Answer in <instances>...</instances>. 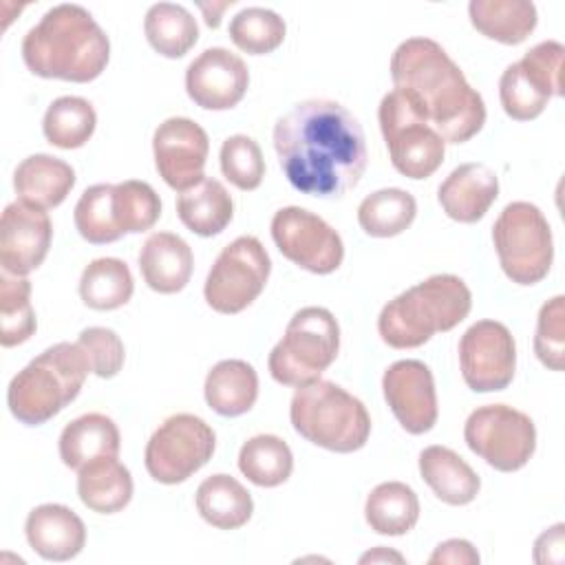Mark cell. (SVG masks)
Masks as SVG:
<instances>
[{"label":"cell","instance_id":"ac0fdd59","mask_svg":"<svg viewBox=\"0 0 565 565\" xmlns=\"http://www.w3.org/2000/svg\"><path fill=\"white\" fill-rule=\"evenodd\" d=\"M53 225L42 207L13 201L0 218V265L4 274L26 276L38 269L51 247Z\"/></svg>","mask_w":565,"mask_h":565},{"label":"cell","instance_id":"ab89813d","mask_svg":"<svg viewBox=\"0 0 565 565\" xmlns=\"http://www.w3.org/2000/svg\"><path fill=\"white\" fill-rule=\"evenodd\" d=\"M563 55L565 46L556 40H545L532 46L516 64L525 79L545 97L563 95Z\"/></svg>","mask_w":565,"mask_h":565},{"label":"cell","instance_id":"74e56055","mask_svg":"<svg viewBox=\"0 0 565 565\" xmlns=\"http://www.w3.org/2000/svg\"><path fill=\"white\" fill-rule=\"evenodd\" d=\"M287 33L285 20L265 7H247L230 20L232 42L249 55H267L276 51Z\"/></svg>","mask_w":565,"mask_h":565},{"label":"cell","instance_id":"60d3db41","mask_svg":"<svg viewBox=\"0 0 565 565\" xmlns=\"http://www.w3.org/2000/svg\"><path fill=\"white\" fill-rule=\"evenodd\" d=\"M534 353L543 366L563 371L565 366V298L554 296L547 300L536 320Z\"/></svg>","mask_w":565,"mask_h":565},{"label":"cell","instance_id":"4316f807","mask_svg":"<svg viewBox=\"0 0 565 565\" xmlns=\"http://www.w3.org/2000/svg\"><path fill=\"white\" fill-rule=\"evenodd\" d=\"M130 470L117 461V457L97 459L77 470L79 501L99 514H115L124 510L132 499Z\"/></svg>","mask_w":565,"mask_h":565},{"label":"cell","instance_id":"5bb4252c","mask_svg":"<svg viewBox=\"0 0 565 565\" xmlns=\"http://www.w3.org/2000/svg\"><path fill=\"white\" fill-rule=\"evenodd\" d=\"M271 238L287 260L318 276L335 271L344 258L340 234L324 218L298 205L274 214Z\"/></svg>","mask_w":565,"mask_h":565},{"label":"cell","instance_id":"e575fe53","mask_svg":"<svg viewBox=\"0 0 565 565\" xmlns=\"http://www.w3.org/2000/svg\"><path fill=\"white\" fill-rule=\"evenodd\" d=\"M97 115L88 99L77 95H64L51 102L42 119V132L46 141L62 150L82 148L95 132Z\"/></svg>","mask_w":565,"mask_h":565},{"label":"cell","instance_id":"44dd1931","mask_svg":"<svg viewBox=\"0 0 565 565\" xmlns=\"http://www.w3.org/2000/svg\"><path fill=\"white\" fill-rule=\"evenodd\" d=\"M499 196V179L486 163H461L439 185L437 199L448 218L477 223Z\"/></svg>","mask_w":565,"mask_h":565},{"label":"cell","instance_id":"d6a6232c","mask_svg":"<svg viewBox=\"0 0 565 565\" xmlns=\"http://www.w3.org/2000/svg\"><path fill=\"white\" fill-rule=\"evenodd\" d=\"M135 291V280L121 258H95L79 278V298L95 311H113L124 307Z\"/></svg>","mask_w":565,"mask_h":565},{"label":"cell","instance_id":"9a60e30c","mask_svg":"<svg viewBox=\"0 0 565 565\" xmlns=\"http://www.w3.org/2000/svg\"><path fill=\"white\" fill-rule=\"evenodd\" d=\"M461 377L475 393L510 386L516 371V344L510 329L497 320H479L459 340Z\"/></svg>","mask_w":565,"mask_h":565},{"label":"cell","instance_id":"7402d4cb","mask_svg":"<svg viewBox=\"0 0 565 565\" xmlns=\"http://www.w3.org/2000/svg\"><path fill=\"white\" fill-rule=\"evenodd\" d=\"M139 269L152 291L177 294L190 282L194 254L181 236L154 232L139 249Z\"/></svg>","mask_w":565,"mask_h":565},{"label":"cell","instance_id":"f35d334b","mask_svg":"<svg viewBox=\"0 0 565 565\" xmlns=\"http://www.w3.org/2000/svg\"><path fill=\"white\" fill-rule=\"evenodd\" d=\"M221 172L238 190H256L265 177L260 146L247 135H232L221 146Z\"/></svg>","mask_w":565,"mask_h":565},{"label":"cell","instance_id":"cb8c5ba5","mask_svg":"<svg viewBox=\"0 0 565 565\" xmlns=\"http://www.w3.org/2000/svg\"><path fill=\"white\" fill-rule=\"evenodd\" d=\"M75 185V170L51 154H31L13 172V190L20 201L35 207H57Z\"/></svg>","mask_w":565,"mask_h":565},{"label":"cell","instance_id":"6da1fadb","mask_svg":"<svg viewBox=\"0 0 565 565\" xmlns=\"http://www.w3.org/2000/svg\"><path fill=\"white\" fill-rule=\"evenodd\" d=\"M274 148L287 181L318 199L344 196L369 161L358 117L331 99L298 102L276 121Z\"/></svg>","mask_w":565,"mask_h":565},{"label":"cell","instance_id":"4fadbf2b","mask_svg":"<svg viewBox=\"0 0 565 565\" xmlns=\"http://www.w3.org/2000/svg\"><path fill=\"white\" fill-rule=\"evenodd\" d=\"M271 271L267 249L256 236H238L221 249L203 287L205 302L218 313H241L265 289Z\"/></svg>","mask_w":565,"mask_h":565},{"label":"cell","instance_id":"52a82bcc","mask_svg":"<svg viewBox=\"0 0 565 565\" xmlns=\"http://www.w3.org/2000/svg\"><path fill=\"white\" fill-rule=\"evenodd\" d=\"M159 216V194L150 183L137 179L86 188L73 212L79 236L93 245H106L124 234L146 232Z\"/></svg>","mask_w":565,"mask_h":565},{"label":"cell","instance_id":"7a4b0ae2","mask_svg":"<svg viewBox=\"0 0 565 565\" xmlns=\"http://www.w3.org/2000/svg\"><path fill=\"white\" fill-rule=\"evenodd\" d=\"M391 79L446 143H463L486 124L483 97L430 38H408L393 51Z\"/></svg>","mask_w":565,"mask_h":565},{"label":"cell","instance_id":"b9f144b4","mask_svg":"<svg viewBox=\"0 0 565 565\" xmlns=\"http://www.w3.org/2000/svg\"><path fill=\"white\" fill-rule=\"evenodd\" d=\"M499 99H501V106L505 110L508 117L516 119V121H530V119H536L550 97H545L541 90H536L523 75V71L519 68V64H510L503 73H501V79H499Z\"/></svg>","mask_w":565,"mask_h":565},{"label":"cell","instance_id":"9c48e42d","mask_svg":"<svg viewBox=\"0 0 565 565\" xmlns=\"http://www.w3.org/2000/svg\"><path fill=\"white\" fill-rule=\"evenodd\" d=\"M492 243L501 269L512 282L536 285L547 276L554 241L545 214L534 203H508L492 225Z\"/></svg>","mask_w":565,"mask_h":565},{"label":"cell","instance_id":"ee69618b","mask_svg":"<svg viewBox=\"0 0 565 565\" xmlns=\"http://www.w3.org/2000/svg\"><path fill=\"white\" fill-rule=\"evenodd\" d=\"M430 565L435 563H452V565H475L479 563V554L466 539H448L435 547V552L428 558Z\"/></svg>","mask_w":565,"mask_h":565},{"label":"cell","instance_id":"2e32d148","mask_svg":"<svg viewBox=\"0 0 565 565\" xmlns=\"http://www.w3.org/2000/svg\"><path fill=\"white\" fill-rule=\"evenodd\" d=\"M152 152L159 177L172 190L185 192L205 177L203 170L210 139L196 121L188 117H170L157 126Z\"/></svg>","mask_w":565,"mask_h":565},{"label":"cell","instance_id":"e0dca14e","mask_svg":"<svg viewBox=\"0 0 565 565\" xmlns=\"http://www.w3.org/2000/svg\"><path fill=\"white\" fill-rule=\"evenodd\" d=\"M382 391L399 426L424 435L437 424V393L430 369L419 360H397L382 375Z\"/></svg>","mask_w":565,"mask_h":565},{"label":"cell","instance_id":"7bdbcfd3","mask_svg":"<svg viewBox=\"0 0 565 565\" xmlns=\"http://www.w3.org/2000/svg\"><path fill=\"white\" fill-rule=\"evenodd\" d=\"M77 347L84 351L90 373H95L97 377H115L124 366V342L113 329L88 327L79 333Z\"/></svg>","mask_w":565,"mask_h":565},{"label":"cell","instance_id":"8fae6325","mask_svg":"<svg viewBox=\"0 0 565 565\" xmlns=\"http://www.w3.org/2000/svg\"><path fill=\"white\" fill-rule=\"evenodd\" d=\"M468 448L499 472L521 470L536 450V428L530 415L508 404L475 408L463 424Z\"/></svg>","mask_w":565,"mask_h":565},{"label":"cell","instance_id":"4dcf8cb0","mask_svg":"<svg viewBox=\"0 0 565 565\" xmlns=\"http://www.w3.org/2000/svg\"><path fill=\"white\" fill-rule=\"evenodd\" d=\"M364 516L373 532L402 536L417 525L419 499L411 486L402 481H384L366 497Z\"/></svg>","mask_w":565,"mask_h":565},{"label":"cell","instance_id":"ba28073f","mask_svg":"<svg viewBox=\"0 0 565 565\" xmlns=\"http://www.w3.org/2000/svg\"><path fill=\"white\" fill-rule=\"evenodd\" d=\"M340 351V327L324 307H305L287 322L282 340L269 353V373L282 386L320 380Z\"/></svg>","mask_w":565,"mask_h":565},{"label":"cell","instance_id":"f1b7e54d","mask_svg":"<svg viewBox=\"0 0 565 565\" xmlns=\"http://www.w3.org/2000/svg\"><path fill=\"white\" fill-rule=\"evenodd\" d=\"M472 26L501 44H521L536 29V7L527 0H472L468 4Z\"/></svg>","mask_w":565,"mask_h":565},{"label":"cell","instance_id":"277c9868","mask_svg":"<svg viewBox=\"0 0 565 565\" xmlns=\"http://www.w3.org/2000/svg\"><path fill=\"white\" fill-rule=\"evenodd\" d=\"M470 307L472 294L459 276L435 274L388 300L377 316V331L393 349H417L435 333L455 329Z\"/></svg>","mask_w":565,"mask_h":565},{"label":"cell","instance_id":"d6986e66","mask_svg":"<svg viewBox=\"0 0 565 565\" xmlns=\"http://www.w3.org/2000/svg\"><path fill=\"white\" fill-rule=\"evenodd\" d=\"M249 71L245 62L223 49H205L185 68L188 97L205 110H230L247 93Z\"/></svg>","mask_w":565,"mask_h":565},{"label":"cell","instance_id":"f6af8a7d","mask_svg":"<svg viewBox=\"0 0 565 565\" xmlns=\"http://www.w3.org/2000/svg\"><path fill=\"white\" fill-rule=\"evenodd\" d=\"M563 523L552 525L550 530H545L536 543H534V561L536 563H561L563 561Z\"/></svg>","mask_w":565,"mask_h":565},{"label":"cell","instance_id":"7dc6e473","mask_svg":"<svg viewBox=\"0 0 565 565\" xmlns=\"http://www.w3.org/2000/svg\"><path fill=\"white\" fill-rule=\"evenodd\" d=\"M380 561H395V563H404V556L393 552V550H386V547H375L371 552H366L364 556H360V563H380Z\"/></svg>","mask_w":565,"mask_h":565},{"label":"cell","instance_id":"d4e9b609","mask_svg":"<svg viewBox=\"0 0 565 565\" xmlns=\"http://www.w3.org/2000/svg\"><path fill=\"white\" fill-rule=\"evenodd\" d=\"M419 475L448 505H466L475 501L481 488L479 475L455 450L446 446H428L419 452Z\"/></svg>","mask_w":565,"mask_h":565},{"label":"cell","instance_id":"30bf717a","mask_svg":"<svg viewBox=\"0 0 565 565\" xmlns=\"http://www.w3.org/2000/svg\"><path fill=\"white\" fill-rule=\"evenodd\" d=\"M380 130L393 168L408 179H428L444 163L446 141L415 110L408 97L393 88L380 102Z\"/></svg>","mask_w":565,"mask_h":565},{"label":"cell","instance_id":"3957f363","mask_svg":"<svg viewBox=\"0 0 565 565\" xmlns=\"http://www.w3.org/2000/svg\"><path fill=\"white\" fill-rule=\"evenodd\" d=\"M110 57V42L79 4H55L22 40L26 68L44 79L86 84L97 79Z\"/></svg>","mask_w":565,"mask_h":565},{"label":"cell","instance_id":"603a6c76","mask_svg":"<svg viewBox=\"0 0 565 565\" xmlns=\"http://www.w3.org/2000/svg\"><path fill=\"white\" fill-rule=\"evenodd\" d=\"M60 459L79 470L97 459L117 457L121 437L117 424L104 413H86L68 422L60 433Z\"/></svg>","mask_w":565,"mask_h":565},{"label":"cell","instance_id":"1f68e13d","mask_svg":"<svg viewBox=\"0 0 565 565\" xmlns=\"http://www.w3.org/2000/svg\"><path fill=\"white\" fill-rule=\"evenodd\" d=\"M143 33L148 44L163 57H183L199 40L194 15L174 2H157L146 11Z\"/></svg>","mask_w":565,"mask_h":565},{"label":"cell","instance_id":"836d02e7","mask_svg":"<svg viewBox=\"0 0 565 565\" xmlns=\"http://www.w3.org/2000/svg\"><path fill=\"white\" fill-rule=\"evenodd\" d=\"M417 216V201L402 188H384L362 199L358 207L360 227L373 238H391L411 227Z\"/></svg>","mask_w":565,"mask_h":565},{"label":"cell","instance_id":"5b68a950","mask_svg":"<svg viewBox=\"0 0 565 565\" xmlns=\"http://www.w3.org/2000/svg\"><path fill=\"white\" fill-rule=\"evenodd\" d=\"M88 373V360L77 342L49 347L11 377L7 388L11 415L26 426L46 424L79 395Z\"/></svg>","mask_w":565,"mask_h":565},{"label":"cell","instance_id":"d590c367","mask_svg":"<svg viewBox=\"0 0 565 565\" xmlns=\"http://www.w3.org/2000/svg\"><path fill=\"white\" fill-rule=\"evenodd\" d=\"M238 470L260 488H276L291 477L294 455L276 435H254L238 452Z\"/></svg>","mask_w":565,"mask_h":565},{"label":"cell","instance_id":"ffe728a7","mask_svg":"<svg viewBox=\"0 0 565 565\" xmlns=\"http://www.w3.org/2000/svg\"><path fill=\"white\" fill-rule=\"evenodd\" d=\"M24 534L35 554L44 561H71L86 543L84 521L62 503L35 505L26 521Z\"/></svg>","mask_w":565,"mask_h":565},{"label":"cell","instance_id":"f546056e","mask_svg":"<svg viewBox=\"0 0 565 565\" xmlns=\"http://www.w3.org/2000/svg\"><path fill=\"white\" fill-rule=\"evenodd\" d=\"M177 214L190 232L199 236H214L230 225L234 203L221 181L203 177L196 185L177 196Z\"/></svg>","mask_w":565,"mask_h":565},{"label":"cell","instance_id":"bcb514c9","mask_svg":"<svg viewBox=\"0 0 565 565\" xmlns=\"http://www.w3.org/2000/svg\"><path fill=\"white\" fill-rule=\"evenodd\" d=\"M234 0H225V2H212V4H207V2H196L199 4V9L205 13V24L207 26H212V29H216L218 24H221V11L223 9H227L230 4H232Z\"/></svg>","mask_w":565,"mask_h":565},{"label":"cell","instance_id":"83f0119b","mask_svg":"<svg viewBox=\"0 0 565 565\" xmlns=\"http://www.w3.org/2000/svg\"><path fill=\"white\" fill-rule=\"evenodd\" d=\"M196 510L205 523L218 530L243 527L254 512V501L247 488L232 475H212L196 488Z\"/></svg>","mask_w":565,"mask_h":565},{"label":"cell","instance_id":"7c38bea8","mask_svg":"<svg viewBox=\"0 0 565 565\" xmlns=\"http://www.w3.org/2000/svg\"><path fill=\"white\" fill-rule=\"evenodd\" d=\"M216 435L212 426L192 415H170L148 439L143 463L148 475L166 486L183 483L214 455Z\"/></svg>","mask_w":565,"mask_h":565},{"label":"cell","instance_id":"8992f818","mask_svg":"<svg viewBox=\"0 0 565 565\" xmlns=\"http://www.w3.org/2000/svg\"><path fill=\"white\" fill-rule=\"evenodd\" d=\"M289 417L300 437L331 452H355L371 435L366 406L329 380L298 386L291 397Z\"/></svg>","mask_w":565,"mask_h":565},{"label":"cell","instance_id":"8d00e7d4","mask_svg":"<svg viewBox=\"0 0 565 565\" xmlns=\"http://www.w3.org/2000/svg\"><path fill=\"white\" fill-rule=\"evenodd\" d=\"M35 311L31 307V282L24 276H0V344L15 347L35 333Z\"/></svg>","mask_w":565,"mask_h":565},{"label":"cell","instance_id":"484cf974","mask_svg":"<svg viewBox=\"0 0 565 565\" xmlns=\"http://www.w3.org/2000/svg\"><path fill=\"white\" fill-rule=\"evenodd\" d=\"M203 395L214 413L238 417L256 404L258 375L245 360H221L207 371Z\"/></svg>","mask_w":565,"mask_h":565}]
</instances>
